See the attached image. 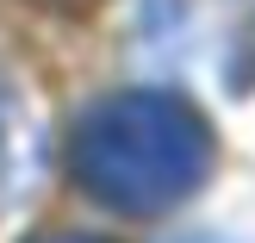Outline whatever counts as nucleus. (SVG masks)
Returning a JSON list of instances; mask_svg holds the SVG:
<instances>
[{
	"label": "nucleus",
	"instance_id": "1",
	"mask_svg": "<svg viewBox=\"0 0 255 243\" xmlns=\"http://www.w3.org/2000/svg\"><path fill=\"white\" fill-rule=\"evenodd\" d=\"M69 175L87 200L125 219H162L212 175V125L181 94L125 87L75 119Z\"/></svg>",
	"mask_w": 255,
	"mask_h": 243
},
{
	"label": "nucleus",
	"instance_id": "2",
	"mask_svg": "<svg viewBox=\"0 0 255 243\" xmlns=\"http://www.w3.org/2000/svg\"><path fill=\"white\" fill-rule=\"evenodd\" d=\"M12 187H19V150H12V131H6V119H0V212H6Z\"/></svg>",
	"mask_w": 255,
	"mask_h": 243
},
{
	"label": "nucleus",
	"instance_id": "3",
	"mask_svg": "<svg viewBox=\"0 0 255 243\" xmlns=\"http://www.w3.org/2000/svg\"><path fill=\"white\" fill-rule=\"evenodd\" d=\"M37 243H112V237H94V231H56V237H37Z\"/></svg>",
	"mask_w": 255,
	"mask_h": 243
}]
</instances>
